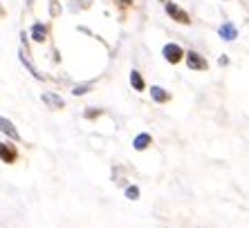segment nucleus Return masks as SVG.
I'll list each match as a JSON object with an SVG mask.
<instances>
[{
	"mask_svg": "<svg viewBox=\"0 0 249 228\" xmlns=\"http://www.w3.org/2000/svg\"><path fill=\"white\" fill-rule=\"evenodd\" d=\"M164 9H166V14L173 18L175 23H182V25H189V23H191L189 14H186L184 9H180V7L175 5V2H171V0H168V2H164Z\"/></svg>",
	"mask_w": 249,
	"mask_h": 228,
	"instance_id": "1",
	"label": "nucleus"
},
{
	"mask_svg": "<svg viewBox=\"0 0 249 228\" xmlns=\"http://www.w3.org/2000/svg\"><path fill=\"white\" fill-rule=\"evenodd\" d=\"M162 54H164V58H166L168 63H180L182 56H184L182 47H180V45H175V43H168V45L162 49Z\"/></svg>",
	"mask_w": 249,
	"mask_h": 228,
	"instance_id": "2",
	"label": "nucleus"
},
{
	"mask_svg": "<svg viewBox=\"0 0 249 228\" xmlns=\"http://www.w3.org/2000/svg\"><path fill=\"white\" fill-rule=\"evenodd\" d=\"M186 65H189L191 69H202V72L209 67V63L204 61V56H200L197 51H186Z\"/></svg>",
	"mask_w": 249,
	"mask_h": 228,
	"instance_id": "3",
	"label": "nucleus"
},
{
	"mask_svg": "<svg viewBox=\"0 0 249 228\" xmlns=\"http://www.w3.org/2000/svg\"><path fill=\"white\" fill-rule=\"evenodd\" d=\"M0 132H2V134H7V137L12 139V141H20V134H18V130L14 128L12 121L5 119V116H0Z\"/></svg>",
	"mask_w": 249,
	"mask_h": 228,
	"instance_id": "4",
	"label": "nucleus"
},
{
	"mask_svg": "<svg viewBox=\"0 0 249 228\" xmlns=\"http://www.w3.org/2000/svg\"><path fill=\"white\" fill-rule=\"evenodd\" d=\"M0 159L5 163H14L18 159V152L14 146H7V143H0Z\"/></svg>",
	"mask_w": 249,
	"mask_h": 228,
	"instance_id": "5",
	"label": "nucleus"
},
{
	"mask_svg": "<svg viewBox=\"0 0 249 228\" xmlns=\"http://www.w3.org/2000/svg\"><path fill=\"white\" fill-rule=\"evenodd\" d=\"M43 103H47V105H50V108L52 110H61L65 105V101L61 97H58V94H52V92H45V94H43Z\"/></svg>",
	"mask_w": 249,
	"mask_h": 228,
	"instance_id": "6",
	"label": "nucleus"
},
{
	"mask_svg": "<svg viewBox=\"0 0 249 228\" xmlns=\"http://www.w3.org/2000/svg\"><path fill=\"white\" fill-rule=\"evenodd\" d=\"M218 34H220L222 40H236L238 38V29H236V25H233V23H225L220 27V32H218Z\"/></svg>",
	"mask_w": 249,
	"mask_h": 228,
	"instance_id": "7",
	"label": "nucleus"
},
{
	"mask_svg": "<svg viewBox=\"0 0 249 228\" xmlns=\"http://www.w3.org/2000/svg\"><path fill=\"white\" fill-rule=\"evenodd\" d=\"M151 134H146V132H142V134H137L135 137V141H133V146H135V150H146L148 146H151Z\"/></svg>",
	"mask_w": 249,
	"mask_h": 228,
	"instance_id": "8",
	"label": "nucleus"
},
{
	"mask_svg": "<svg viewBox=\"0 0 249 228\" xmlns=\"http://www.w3.org/2000/svg\"><path fill=\"white\" fill-rule=\"evenodd\" d=\"M130 85H133L137 92H144L146 90V83H144V79H142V74H139L137 69H133V72H130Z\"/></svg>",
	"mask_w": 249,
	"mask_h": 228,
	"instance_id": "9",
	"label": "nucleus"
},
{
	"mask_svg": "<svg viewBox=\"0 0 249 228\" xmlns=\"http://www.w3.org/2000/svg\"><path fill=\"white\" fill-rule=\"evenodd\" d=\"M151 97L155 98L157 103H166L168 101V92L164 90V87H160V85H153L151 87Z\"/></svg>",
	"mask_w": 249,
	"mask_h": 228,
	"instance_id": "10",
	"label": "nucleus"
},
{
	"mask_svg": "<svg viewBox=\"0 0 249 228\" xmlns=\"http://www.w3.org/2000/svg\"><path fill=\"white\" fill-rule=\"evenodd\" d=\"M20 61H23V65L29 69V72H32V74L36 76V79H43V74H38V69H36L34 65H32V61H29V54H27V49H20Z\"/></svg>",
	"mask_w": 249,
	"mask_h": 228,
	"instance_id": "11",
	"label": "nucleus"
},
{
	"mask_svg": "<svg viewBox=\"0 0 249 228\" xmlns=\"http://www.w3.org/2000/svg\"><path fill=\"white\" fill-rule=\"evenodd\" d=\"M45 36H47V29L43 27L41 23H36L34 27H32V38H34L36 43H43V40H45Z\"/></svg>",
	"mask_w": 249,
	"mask_h": 228,
	"instance_id": "12",
	"label": "nucleus"
},
{
	"mask_svg": "<svg viewBox=\"0 0 249 228\" xmlns=\"http://www.w3.org/2000/svg\"><path fill=\"white\" fill-rule=\"evenodd\" d=\"M126 197H128V199H139V188H137V186H128V188H126Z\"/></svg>",
	"mask_w": 249,
	"mask_h": 228,
	"instance_id": "13",
	"label": "nucleus"
},
{
	"mask_svg": "<svg viewBox=\"0 0 249 228\" xmlns=\"http://www.w3.org/2000/svg\"><path fill=\"white\" fill-rule=\"evenodd\" d=\"M88 90H90V83H88V85H76L74 90H72V94H74V97H83V94H88Z\"/></svg>",
	"mask_w": 249,
	"mask_h": 228,
	"instance_id": "14",
	"label": "nucleus"
},
{
	"mask_svg": "<svg viewBox=\"0 0 249 228\" xmlns=\"http://www.w3.org/2000/svg\"><path fill=\"white\" fill-rule=\"evenodd\" d=\"M86 116H88V119H92V116H99V110L94 112V108H90V110L86 112Z\"/></svg>",
	"mask_w": 249,
	"mask_h": 228,
	"instance_id": "15",
	"label": "nucleus"
},
{
	"mask_svg": "<svg viewBox=\"0 0 249 228\" xmlns=\"http://www.w3.org/2000/svg\"><path fill=\"white\" fill-rule=\"evenodd\" d=\"M227 63H229V58H227V56H220V58H218V65H227Z\"/></svg>",
	"mask_w": 249,
	"mask_h": 228,
	"instance_id": "16",
	"label": "nucleus"
},
{
	"mask_svg": "<svg viewBox=\"0 0 249 228\" xmlns=\"http://www.w3.org/2000/svg\"><path fill=\"white\" fill-rule=\"evenodd\" d=\"M130 2H133V0H122V5H130Z\"/></svg>",
	"mask_w": 249,
	"mask_h": 228,
	"instance_id": "17",
	"label": "nucleus"
},
{
	"mask_svg": "<svg viewBox=\"0 0 249 228\" xmlns=\"http://www.w3.org/2000/svg\"><path fill=\"white\" fill-rule=\"evenodd\" d=\"M32 2H34V0H27V5H32Z\"/></svg>",
	"mask_w": 249,
	"mask_h": 228,
	"instance_id": "18",
	"label": "nucleus"
}]
</instances>
